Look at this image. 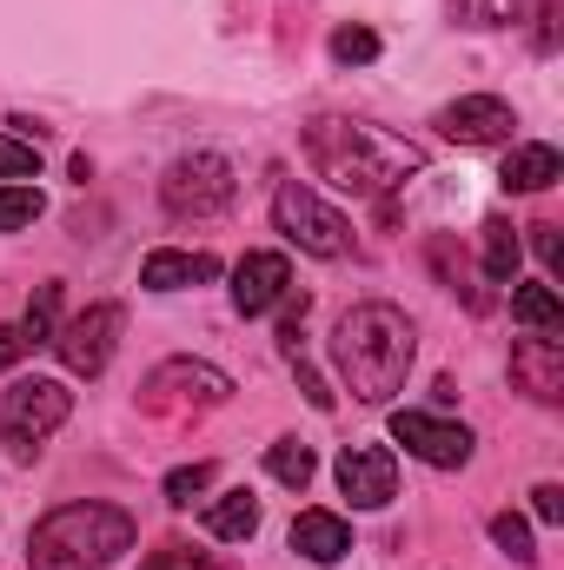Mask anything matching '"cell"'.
Instances as JSON below:
<instances>
[{"label": "cell", "mask_w": 564, "mask_h": 570, "mask_svg": "<svg viewBox=\"0 0 564 570\" xmlns=\"http://www.w3.org/2000/svg\"><path fill=\"white\" fill-rule=\"evenodd\" d=\"M332 365L346 379V392L359 405H386L406 392V372H412V318L399 305H352L339 325H332Z\"/></svg>", "instance_id": "obj_1"}, {"label": "cell", "mask_w": 564, "mask_h": 570, "mask_svg": "<svg viewBox=\"0 0 564 570\" xmlns=\"http://www.w3.org/2000/svg\"><path fill=\"white\" fill-rule=\"evenodd\" d=\"M305 153L312 166L339 186V193H359V199H386L399 193L412 173L425 166V153L412 140H392L366 120H312L305 127Z\"/></svg>", "instance_id": "obj_2"}, {"label": "cell", "mask_w": 564, "mask_h": 570, "mask_svg": "<svg viewBox=\"0 0 564 570\" xmlns=\"http://www.w3.org/2000/svg\"><path fill=\"white\" fill-rule=\"evenodd\" d=\"M120 551H134V518L120 504H60L27 538L33 570H107Z\"/></svg>", "instance_id": "obj_3"}, {"label": "cell", "mask_w": 564, "mask_h": 570, "mask_svg": "<svg viewBox=\"0 0 564 570\" xmlns=\"http://www.w3.org/2000/svg\"><path fill=\"white\" fill-rule=\"evenodd\" d=\"M67 412H74V392L60 379H20L0 399V444L13 451V464H33L40 444L67 425Z\"/></svg>", "instance_id": "obj_4"}, {"label": "cell", "mask_w": 564, "mask_h": 570, "mask_svg": "<svg viewBox=\"0 0 564 570\" xmlns=\"http://www.w3.org/2000/svg\"><path fill=\"white\" fill-rule=\"evenodd\" d=\"M233 193H240V179H233V166L220 153H186L159 179V206L173 219H213V213L233 206Z\"/></svg>", "instance_id": "obj_5"}, {"label": "cell", "mask_w": 564, "mask_h": 570, "mask_svg": "<svg viewBox=\"0 0 564 570\" xmlns=\"http://www.w3.org/2000/svg\"><path fill=\"white\" fill-rule=\"evenodd\" d=\"M273 226H280L299 253H312V259H346V253H352L346 213H332V206H325L319 193H305L299 179H285L280 193H273Z\"/></svg>", "instance_id": "obj_6"}, {"label": "cell", "mask_w": 564, "mask_h": 570, "mask_svg": "<svg viewBox=\"0 0 564 570\" xmlns=\"http://www.w3.org/2000/svg\"><path fill=\"white\" fill-rule=\"evenodd\" d=\"M120 325H127L120 305H87V312H74L67 325H54V352H60V365H67L74 379H100L107 358H114V345H120Z\"/></svg>", "instance_id": "obj_7"}, {"label": "cell", "mask_w": 564, "mask_h": 570, "mask_svg": "<svg viewBox=\"0 0 564 570\" xmlns=\"http://www.w3.org/2000/svg\"><path fill=\"white\" fill-rule=\"evenodd\" d=\"M233 399V379L220 365H193V358H173L146 379V412H213Z\"/></svg>", "instance_id": "obj_8"}, {"label": "cell", "mask_w": 564, "mask_h": 570, "mask_svg": "<svg viewBox=\"0 0 564 570\" xmlns=\"http://www.w3.org/2000/svg\"><path fill=\"white\" fill-rule=\"evenodd\" d=\"M392 438L412 451V458H425L431 471H458V464H471V431L451 425V419H431V412H392Z\"/></svg>", "instance_id": "obj_9"}, {"label": "cell", "mask_w": 564, "mask_h": 570, "mask_svg": "<svg viewBox=\"0 0 564 570\" xmlns=\"http://www.w3.org/2000/svg\"><path fill=\"white\" fill-rule=\"evenodd\" d=\"M339 491H346L359 511L392 504V491H399V458H392L386 444H346V451H339Z\"/></svg>", "instance_id": "obj_10"}, {"label": "cell", "mask_w": 564, "mask_h": 570, "mask_svg": "<svg viewBox=\"0 0 564 570\" xmlns=\"http://www.w3.org/2000/svg\"><path fill=\"white\" fill-rule=\"evenodd\" d=\"M512 127L518 120H512V107L498 94H465V100H451L438 114V134L458 146H498V140H512Z\"/></svg>", "instance_id": "obj_11"}, {"label": "cell", "mask_w": 564, "mask_h": 570, "mask_svg": "<svg viewBox=\"0 0 564 570\" xmlns=\"http://www.w3.org/2000/svg\"><path fill=\"white\" fill-rule=\"evenodd\" d=\"M512 379H518V392H532L538 405H558L564 399V345L552 332L518 338V345H512Z\"/></svg>", "instance_id": "obj_12"}, {"label": "cell", "mask_w": 564, "mask_h": 570, "mask_svg": "<svg viewBox=\"0 0 564 570\" xmlns=\"http://www.w3.org/2000/svg\"><path fill=\"white\" fill-rule=\"evenodd\" d=\"M285 292H292V266H285L280 253H246V259H240V273H233V305H240L246 318L273 312Z\"/></svg>", "instance_id": "obj_13"}, {"label": "cell", "mask_w": 564, "mask_h": 570, "mask_svg": "<svg viewBox=\"0 0 564 570\" xmlns=\"http://www.w3.org/2000/svg\"><path fill=\"white\" fill-rule=\"evenodd\" d=\"M292 551H299L305 564H339V558L352 551V531H346V518H332V511H299V518H292Z\"/></svg>", "instance_id": "obj_14"}, {"label": "cell", "mask_w": 564, "mask_h": 570, "mask_svg": "<svg viewBox=\"0 0 564 570\" xmlns=\"http://www.w3.org/2000/svg\"><path fill=\"white\" fill-rule=\"evenodd\" d=\"M206 279H220L213 253H146V266H140L146 292H179V285H206Z\"/></svg>", "instance_id": "obj_15"}, {"label": "cell", "mask_w": 564, "mask_h": 570, "mask_svg": "<svg viewBox=\"0 0 564 570\" xmlns=\"http://www.w3.org/2000/svg\"><path fill=\"white\" fill-rule=\"evenodd\" d=\"M558 179H564L558 146H518V153L505 159V186H512V193H545V186H558Z\"/></svg>", "instance_id": "obj_16"}, {"label": "cell", "mask_w": 564, "mask_h": 570, "mask_svg": "<svg viewBox=\"0 0 564 570\" xmlns=\"http://www.w3.org/2000/svg\"><path fill=\"white\" fill-rule=\"evenodd\" d=\"M253 531H260V498H253V491H226V498L206 511V538L240 544V538H253Z\"/></svg>", "instance_id": "obj_17"}, {"label": "cell", "mask_w": 564, "mask_h": 570, "mask_svg": "<svg viewBox=\"0 0 564 570\" xmlns=\"http://www.w3.org/2000/svg\"><path fill=\"white\" fill-rule=\"evenodd\" d=\"M485 279L518 285V233H512V219H485Z\"/></svg>", "instance_id": "obj_18"}, {"label": "cell", "mask_w": 564, "mask_h": 570, "mask_svg": "<svg viewBox=\"0 0 564 570\" xmlns=\"http://www.w3.org/2000/svg\"><path fill=\"white\" fill-rule=\"evenodd\" d=\"M512 318H518V325H532V332H558L564 305H558V292L538 279V285H518V292H512Z\"/></svg>", "instance_id": "obj_19"}, {"label": "cell", "mask_w": 564, "mask_h": 570, "mask_svg": "<svg viewBox=\"0 0 564 570\" xmlns=\"http://www.w3.org/2000/svg\"><path fill=\"white\" fill-rule=\"evenodd\" d=\"M266 471H273L280 484H292V491H305V484H312V471H319V458H312V444H299V438H280V444L266 451Z\"/></svg>", "instance_id": "obj_20"}, {"label": "cell", "mask_w": 564, "mask_h": 570, "mask_svg": "<svg viewBox=\"0 0 564 570\" xmlns=\"http://www.w3.org/2000/svg\"><path fill=\"white\" fill-rule=\"evenodd\" d=\"M545 0H451V13L458 20H471V27H512V20H525V13H538Z\"/></svg>", "instance_id": "obj_21"}, {"label": "cell", "mask_w": 564, "mask_h": 570, "mask_svg": "<svg viewBox=\"0 0 564 570\" xmlns=\"http://www.w3.org/2000/svg\"><path fill=\"white\" fill-rule=\"evenodd\" d=\"M54 318H60V279L33 285V298H27V318H20L27 345H54Z\"/></svg>", "instance_id": "obj_22"}, {"label": "cell", "mask_w": 564, "mask_h": 570, "mask_svg": "<svg viewBox=\"0 0 564 570\" xmlns=\"http://www.w3.org/2000/svg\"><path fill=\"white\" fill-rule=\"evenodd\" d=\"M47 213V199L33 193V186H0V233H20V226H33Z\"/></svg>", "instance_id": "obj_23"}, {"label": "cell", "mask_w": 564, "mask_h": 570, "mask_svg": "<svg viewBox=\"0 0 564 570\" xmlns=\"http://www.w3.org/2000/svg\"><path fill=\"white\" fill-rule=\"evenodd\" d=\"M332 60H339V67L379 60V33H372V27H339V33H332Z\"/></svg>", "instance_id": "obj_24"}, {"label": "cell", "mask_w": 564, "mask_h": 570, "mask_svg": "<svg viewBox=\"0 0 564 570\" xmlns=\"http://www.w3.org/2000/svg\"><path fill=\"white\" fill-rule=\"evenodd\" d=\"M492 544H498L505 558H518V564H532V558H538V551H532V524H525V518H512V511H498V518H492Z\"/></svg>", "instance_id": "obj_25"}, {"label": "cell", "mask_w": 564, "mask_h": 570, "mask_svg": "<svg viewBox=\"0 0 564 570\" xmlns=\"http://www.w3.org/2000/svg\"><path fill=\"white\" fill-rule=\"evenodd\" d=\"M0 179H40V146L0 134Z\"/></svg>", "instance_id": "obj_26"}, {"label": "cell", "mask_w": 564, "mask_h": 570, "mask_svg": "<svg viewBox=\"0 0 564 570\" xmlns=\"http://www.w3.org/2000/svg\"><path fill=\"white\" fill-rule=\"evenodd\" d=\"M206 484H213V464H179V471L166 478V504H193Z\"/></svg>", "instance_id": "obj_27"}, {"label": "cell", "mask_w": 564, "mask_h": 570, "mask_svg": "<svg viewBox=\"0 0 564 570\" xmlns=\"http://www.w3.org/2000/svg\"><path fill=\"white\" fill-rule=\"evenodd\" d=\"M140 570H220V564H213L206 551H193V544H159Z\"/></svg>", "instance_id": "obj_28"}, {"label": "cell", "mask_w": 564, "mask_h": 570, "mask_svg": "<svg viewBox=\"0 0 564 570\" xmlns=\"http://www.w3.org/2000/svg\"><path fill=\"white\" fill-rule=\"evenodd\" d=\"M27 352H33V345H27V332H20V325H0V372H7V365H20Z\"/></svg>", "instance_id": "obj_29"}, {"label": "cell", "mask_w": 564, "mask_h": 570, "mask_svg": "<svg viewBox=\"0 0 564 570\" xmlns=\"http://www.w3.org/2000/svg\"><path fill=\"white\" fill-rule=\"evenodd\" d=\"M532 511H538L545 524H558V518H564V491H558V484H538V491H532Z\"/></svg>", "instance_id": "obj_30"}, {"label": "cell", "mask_w": 564, "mask_h": 570, "mask_svg": "<svg viewBox=\"0 0 564 570\" xmlns=\"http://www.w3.org/2000/svg\"><path fill=\"white\" fill-rule=\"evenodd\" d=\"M532 246H538L545 266H558V226H532Z\"/></svg>", "instance_id": "obj_31"}]
</instances>
